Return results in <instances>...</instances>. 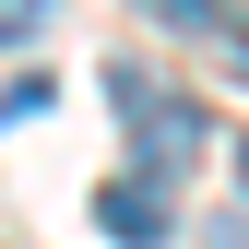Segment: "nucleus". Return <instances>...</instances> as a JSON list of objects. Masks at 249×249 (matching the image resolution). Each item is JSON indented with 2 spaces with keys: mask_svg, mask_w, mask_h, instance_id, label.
<instances>
[{
  "mask_svg": "<svg viewBox=\"0 0 249 249\" xmlns=\"http://www.w3.org/2000/svg\"><path fill=\"white\" fill-rule=\"evenodd\" d=\"M107 107H119V131H131V178H154V190L202 178V142H213V119H202L190 95H166L142 59H107Z\"/></svg>",
  "mask_w": 249,
  "mask_h": 249,
  "instance_id": "obj_1",
  "label": "nucleus"
},
{
  "mask_svg": "<svg viewBox=\"0 0 249 249\" xmlns=\"http://www.w3.org/2000/svg\"><path fill=\"white\" fill-rule=\"evenodd\" d=\"M95 226L119 249H166V190H154V178H107V190H95Z\"/></svg>",
  "mask_w": 249,
  "mask_h": 249,
  "instance_id": "obj_2",
  "label": "nucleus"
},
{
  "mask_svg": "<svg viewBox=\"0 0 249 249\" xmlns=\"http://www.w3.org/2000/svg\"><path fill=\"white\" fill-rule=\"evenodd\" d=\"M166 36H213V48H237V0H142Z\"/></svg>",
  "mask_w": 249,
  "mask_h": 249,
  "instance_id": "obj_3",
  "label": "nucleus"
},
{
  "mask_svg": "<svg viewBox=\"0 0 249 249\" xmlns=\"http://www.w3.org/2000/svg\"><path fill=\"white\" fill-rule=\"evenodd\" d=\"M48 12H59V0H0V48H36Z\"/></svg>",
  "mask_w": 249,
  "mask_h": 249,
  "instance_id": "obj_4",
  "label": "nucleus"
},
{
  "mask_svg": "<svg viewBox=\"0 0 249 249\" xmlns=\"http://www.w3.org/2000/svg\"><path fill=\"white\" fill-rule=\"evenodd\" d=\"M48 107V71H12V83H0V119H36Z\"/></svg>",
  "mask_w": 249,
  "mask_h": 249,
  "instance_id": "obj_5",
  "label": "nucleus"
}]
</instances>
